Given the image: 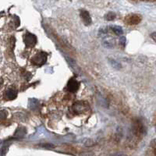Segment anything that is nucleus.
Returning a JSON list of instances; mask_svg holds the SVG:
<instances>
[{
  "label": "nucleus",
  "instance_id": "nucleus-1",
  "mask_svg": "<svg viewBox=\"0 0 156 156\" xmlns=\"http://www.w3.org/2000/svg\"><path fill=\"white\" fill-rule=\"evenodd\" d=\"M47 61V54L44 51H40L34 55L31 58V62L37 66H41Z\"/></svg>",
  "mask_w": 156,
  "mask_h": 156
},
{
  "label": "nucleus",
  "instance_id": "nucleus-2",
  "mask_svg": "<svg viewBox=\"0 0 156 156\" xmlns=\"http://www.w3.org/2000/svg\"><path fill=\"white\" fill-rule=\"evenodd\" d=\"M23 40H24L25 45L27 47H29V48L34 47L36 44V43H37V37H36V36L30 34L29 32H27V34H25Z\"/></svg>",
  "mask_w": 156,
  "mask_h": 156
},
{
  "label": "nucleus",
  "instance_id": "nucleus-3",
  "mask_svg": "<svg viewBox=\"0 0 156 156\" xmlns=\"http://www.w3.org/2000/svg\"><path fill=\"white\" fill-rule=\"evenodd\" d=\"M88 108L87 103L83 101H76L73 105V111L76 114H80L83 112H85Z\"/></svg>",
  "mask_w": 156,
  "mask_h": 156
},
{
  "label": "nucleus",
  "instance_id": "nucleus-4",
  "mask_svg": "<svg viewBox=\"0 0 156 156\" xmlns=\"http://www.w3.org/2000/svg\"><path fill=\"white\" fill-rule=\"evenodd\" d=\"M141 20V17L137 14H129L125 17V22L128 25H136L138 24Z\"/></svg>",
  "mask_w": 156,
  "mask_h": 156
},
{
  "label": "nucleus",
  "instance_id": "nucleus-5",
  "mask_svg": "<svg viewBox=\"0 0 156 156\" xmlns=\"http://www.w3.org/2000/svg\"><path fill=\"white\" fill-rule=\"evenodd\" d=\"M80 12V17H81L83 23H84L86 26H89V25L91 24V23H92V20H91V17H90V13H89L88 11L85 10V9H81Z\"/></svg>",
  "mask_w": 156,
  "mask_h": 156
},
{
  "label": "nucleus",
  "instance_id": "nucleus-6",
  "mask_svg": "<svg viewBox=\"0 0 156 156\" xmlns=\"http://www.w3.org/2000/svg\"><path fill=\"white\" fill-rule=\"evenodd\" d=\"M79 85H80V83L76 79H70L69 80L67 83V86H66V89H67L68 91L72 93L76 92V90H78L79 88Z\"/></svg>",
  "mask_w": 156,
  "mask_h": 156
},
{
  "label": "nucleus",
  "instance_id": "nucleus-7",
  "mask_svg": "<svg viewBox=\"0 0 156 156\" xmlns=\"http://www.w3.org/2000/svg\"><path fill=\"white\" fill-rule=\"evenodd\" d=\"M5 97L8 100H13L17 97V91L14 89H9L5 91Z\"/></svg>",
  "mask_w": 156,
  "mask_h": 156
},
{
  "label": "nucleus",
  "instance_id": "nucleus-8",
  "mask_svg": "<svg viewBox=\"0 0 156 156\" xmlns=\"http://www.w3.org/2000/svg\"><path fill=\"white\" fill-rule=\"evenodd\" d=\"M108 61H109V63L112 65V66L113 68L116 69H120L122 68V66L119 62H118L117 61H115L113 58H108Z\"/></svg>",
  "mask_w": 156,
  "mask_h": 156
},
{
  "label": "nucleus",
  "instance_id": "nucleus-9",
  "mask_svg": "<svg viewBox=\"0 0 156 156\" xmlns=\"http://www.w3.org/2000/svg\"><path fill=\"white\" fill-rule=\"evenodd\" d=\"M111 29H112V31H113L116 35H121V34L123 33V31H122V28L121 27H119V26H115V25H113V26L111 27Z\"/></svg>",
  "mask_w": 156,
  "mask_h": 156
},
{
  "label": "nucleus",
  "instance_id": "nucleus-10",
  "mask_svg": "<svg viewBox=\"0 0 156 156\" xmlns=\"http://www.w3.org/2000/svg\"><path fill=\"white\" fill-rule=\"evenodd\" d=\"M116 17V14L115 12H108V13L105 15V19L108 21H111V20H113Z\"/></svg>",
  "mask_w": 156,
  "mask_h": 156
},
{
  "label": "nucleus",
  "instance_id": "nucleus-11",
  "mask_svg": "<svg viewBox=\"0 0 156 156\" xmlns=\"http://www.w3.org/2000/svg\"><path fill=\"white\" fill-rule=\"evenodd\" d=\"M103 44L105 48H112L113 47V44L112 43L111 41H108V40H105V41H103Z\"/></svg>",
  "mask_w": 156,
  "mask_h": 156
},
{
  "label": "nucleus",
  "instance_id": "nucleus-12",
  "mask_svg": "<svg viewBox=\"0 0 156 156\" xmlns=\"http://www.w3.org/2000/svg\"><path fill=\"white\" fill-rule=\"evenodd\" d=\"M119 43L122 44V46H125V44H126V37L124 36H122V37H119Z\"/></svg>",
  "mask_w": 156,
  "mask_h": 156
},
{
  "label": "nucleus",
  "instance_id": "nucleus-13",
  "mask_svg": "<svg viewBox=\"0 0 156 156\" xmlns=\"http://www.w3.org/2000/svg\"><path fill=\"white\" fill-rule=\"evenodd\" d=\"M151 38H152L153 40H154V41L156 42V32H153L152 34H151Z\"/></svg>",
  "mask_w": 156,
  "mask_h": 156
},
{
  "label": "nucleus",
  "instance_id": "nucleus-14",
  "mask_svg": "<svg viewBox=\"0 0 156 156\" xmlns=\"http://www.w3.org/2000/svg\"><path fill=\"white\" fill-rule=\"evenodd\" d=\"M109 156H128L125 154H121V153H116V154H111Z\"/></svg>",
  "mask_w": 156,
  "mask_h": 156
},
{
  "label": "nucleus",
  "instance_id": "nucleus-15",
  "mask_svg": "<svg viewBox=\"0 0 156 156\" xmlns=\"http://www.w3.org/2000/svg\"><path fill=\"white\" fill-rule=\"evenodd\" d=\"M41 146L44 147H54L52 144H42Z\"/></svg>",
  "mask_w": 156,
  "mask_h": 156
},
{
  "label": "nucleus",
  "instance_id": "nucleus-16",
  "mask_svg": "<svg viewBox=\"0 0 156 156\" xmlns=\"http://www.w3.org/2000/svg\"><path fill=\"white\" fill-rule=\"evenodd\" d=\"M155 129H156V126H155Z\"/></svg>",
  "mask_w": 156,
  "mask_h": 156
}]
</instances>
